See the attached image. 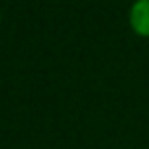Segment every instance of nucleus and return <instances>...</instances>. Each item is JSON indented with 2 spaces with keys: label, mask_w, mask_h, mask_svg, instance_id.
I'll return each mask as SVG.
<instances>
[{
  "label": "nucleus",
  "mask_w": 149,
  "mask_h": 149,
  "mask_svg": "<svg viewBox=\"0 0 149 149\" xmlns=\"http://www.w3.org/2000/svg\"><path fill=\"white\" fill-rule=\"evenodd\" d=\"M129 25L139 37H149V0H135L129 10Z\"/></svg>",
  "instance_id": "nucleus-1"
}]
</instances>
